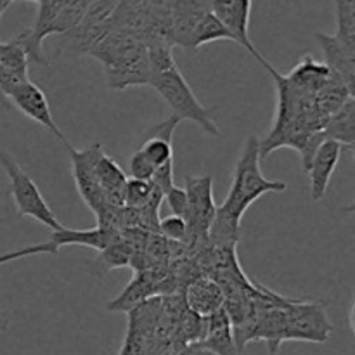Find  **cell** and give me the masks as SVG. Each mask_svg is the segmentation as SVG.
Instances as JSON below:
<instances>
[{"label":"cell","mask_w":355,"mask_h":355,"mask_svg":"<svg viewBox=\"0 0 355 355\" xmlns=\"http://www.w3.org/2000/svg\"><path fill=\"white\" fill-rule=\"evenodd\" d=\"M184 191L187 196L186 222L189 227L191 252H200L208 246V234L217 214V203L214 200V177H186Z\"/></svg>","instance_id":"obj_7"},{"label":"cell","mask_w":355,"mask_h":355,"mask_svg":"<svg viewBox=\"0 0 355 355\" xmlns=\"http://www.w3.org/2000/svg\"><path fill=\"white\" fill-rule=\"evenodd\" d=\"M343 151H345V148L340 142L324 139L312 155L309 168L305 172L309 173V179H311V198L314 201L322 200L324 194L328 193V186L331 182V177L335 173L336 165L340 163Z\"/></svg>","instance_id":"obj_13"},{"label":"cell","mask_w":355,"mask_h":355,"mask_svg":"<svg viewBox=\"0 0 355 355\" xmlns=\"http://www.w3.org/2000/svg\"><path fill=\"white\" fill-rule=\"evenodd\" d=\"M6 2L9 3V6H10V3H12V2H16V0H6ZM26 2H35V3H40L42 0H26Z\"/></svg>","instance_id":"obj_33"},{"label":"cell","mask_w":355,"mask_h":355,"mask_svg":"<svg viewBox=\"0 0 355 355\" xmlns=\"http://www.w3.org/2000/svg\"><path fill=\"white\" fill-rule=\"evenodd\" d=\"M87 55L101 62L113 90L149 85L148 40L125 28H110Z\"/></svg>","instance_id":"obj_3"},{"label":"cell","mask_w":355,"mask_h":355,"mask_svg":"<svg viewBox=\"0 0 355 355\" xmlns=\"http://www.w3.org/2000/svg\"><path fill=\"white\" fill-rule=\"evenodd\" d=\"M336 33L333 37L347 47L355 49V0H333Z\"/></svg>","instance_id":"obj_24"},{"label":"cell","mask_w":355,"mask_h":355,"mask_svg":"<svg viewBox=\"0 0 355 355\" xmlns=\"http://www.w3.org/2000/svg\"><path fill=\"white\" fill-rule=\"evenodd\" d=\"M319 47H321L322 55H324V64L328 66L329 71L335 76H338L350 94H355V49L347 47L342 42L336 40L333 35L315 33Z\"/></svg>","instance_id":"obj_15"},{"label":"cell","mask_w":355,"mask_h":355,"mask_svg":"<svg viewBox=\"0 0 355 355\" xmlns=\"http://www.w3.org/2000/svg\"><path fill=\"white\" fill-rule=\"evenodd\" d=\"M191 355H210V354L205 352V350L201 349H196V347H191Z\"/></svg>","instance_id":"obj_31"},{"label":"cell","mask_w":355,"mask_h":355,"mask_svg":"<svg viewBox=\"0 0 355 355\" xmlns=\"http://www.w3.org/2000/svg\"><path fill=\"white\" fill-rule=\"evenodd\" d=\"M69 159H71V175L75 179L76 191L80 198L85 201L87 207L94 211V215L101 214L110 205L104 200V194L94 177L92 165H90V153L89 148L75 149L71 144L68 146Z\"/></svg>","instance_id":"obj_14"},{"label":"cell","mask_w":355,"mask_h":355,"mask_svg":"<svg viewBox=\"0 0 355 355\" xmlns=\"http://www.w3.org/2000/svg\"><path fill=\"white\" fill-rule=\"evenodd\" d=\"M0 107H3V110H9V107H10L9 99H7V97L3 96L2 92H0Z\"/></svg>","instance_id":"obj_29"},{"label":"cell","mask_w":355,"mask_h":355,"mask_svg":"<svg viewBox=\"0 0 355 355\" xmlns=\"http://www.w3.org/2000/svg\"><path fill=\"white\" fill-rule=\"evenodd\" d=\"M0 165L6 170L9 177L10 196H12L14 205L19 215L31 217L37 222H40L45 227L52 231H59L62 227L61 222L54 215L52 208L45 201L44 194L38 189L37 182L24 172L19 166V163L6 151H0Z\"/></svg>","instance_id":"obj_6"},{"label":"cell","mask_w":355,"mask_h":355,"mask_svg":"<svg viewBox=\"0 0 355 355\" xmlns=\"http://www.w3.org/2000/svg\"><path fill=\"white\" fill-rule=\"evenodd\" d=\"M260 141L252 135L245 142L241 156L236 163L231 189L224 203L217 207L215 220L208 234V245L218 248L238 246L241 238V218L259 198L267 193H284L288 184L267 179L260 168Z\"/></svg>","instance_id":"obj_1"},{"label":"cell","mask_w":355,"mask_h":355,"mask_svg":"<svg viewBox=\"0 0 355 355\" xmlns=\"http://www.w3.org/2000/svg\"><path fill=\"white\" fill-rule=\"evenodd\" d=\"M114 6L116 0H97L71 31L59 37L61 38L59 52L68 51L80 55L89 54L90 49L110 31Z\"/></svg>","instance_id":"obj_8"},{"label":"cell","mask_w":355,"mask_h":355,"mask_svg":"<svg viewBox=\"0 0 355 355\" xmlns=\"http://www.w3.org/2000/svg\"><path fill=\"white\" fill-rule=\"evenodd\" d=\"M324 139L340 142L347 151H354L355 146V97H349L347 103L328 118L322 130Z\"/></svg>","instance_id":"obj_22"},{"label":"cell","mask_w":355,"mask_h":355,"mask_svg":"<svg viewBox=\"0 0 355 355\" xmlns=\"http://www.w3.org/2000/svg\"><path fill=\"white\" fill-rule=\"evenodd\" d=\"M96 2L97 0H42L33 26L16 37L26 51L30 62L51 66V59L44 52L45 38L52 35L61 37L71 31Z\"/></svg>","instance_id":"obj_4"},{"label":"cell","mask_w":355,"mask_h":355,"mask_svg":"<svg viewBox=\"0 0 355 355\" xmlns=\"http://www.w3.org/2000/svg\"><path fill=\"white\" fill-rule=\"evenodd\" d=\"M173 355H177V354H173Z\"/></svg>","instance_id":"obj_35"},{"label":"cell","mask_w":355,"mask_h":355,"mask_svg":"<svg viewBox=\"0 0 355 355\" xmlns=\"http://www.w3.org/2000/svg\"><path fill=\"white\" fill-rule=\"evenodd\" d=\"M182 297L186 307L201 318L215 314L218 309L224 307L225 302L224 291L217 281L205 274L196 276L184 286Z\"/></svg>","instance_id":"obj_17"},{"label":"cell","mask_w":355,"mask_h":355,"mask_svg":"<svg viewBox=\"0 0 355 355\" xmlns=\"http://www.w3.org/2000/svg\"><path fill=\"white\" fill-rule=\"evenodd\" d=\"M163 200H166V205L172 210V215H179L186 220L187 214V196L184 187L172 186L165 194H163Z\"/></svg>","instance_id":"obj_28"},{"label":"cell","mask_w":355,"mask_h":355,"mask_svg":"<svg viewBox=\"0 0 355 355\" xmlns=\"http://www.w3.org/2000/svg\"><path fill=\"white\" fill-rule=\"evenodd\" d=\"M205 336L196 349L205 350L210 355H243L241 350L236 345L234 333L229 315L225 314L224 307L218 309L215 314L208 315Z\"/></svg>","instance_id":"obj_19"},{"label":"cell","mask_w":355,"mask_h":355,"mask_svg":"<svg viewBox=\"0 0 355 355\" xmlns=\"http://www.w3.org/2000/svg\"><path fill=\"white\" fill-rule=\"evenodd\" d=\"M7 7H9V3H7L6 0H0V19H2L3 12H6V10H7Z\"/></svg>","instance_id":"obj_30"},{"label":"cell","mask_w":355,"mask_h":355,"mask_svg":"<svg viewBox=\"0 0 355 355\" xmlns=\"http://www.w3.org/2000/svg\"><path fill=\"white\" fill-rule=\"evenodd\" d=\"M7 99H9L10 106H16L24 116L37 121V123L42 125L45 130H49L52 135H55L62 144L69 146L68 139L64 137L61 128H59L58 123L54 121L47 96H45V92L37 85V83L31 82V80L21 83L19 87H16V89L7 96Z\"/></svg>","instance_id":"obj_11"},{"label":"cell","mask_w":355,"mask_h":355,"mask_svg":"<svg viewBox=\"0 0 355 355\" xmlns=\"http://www.w3.org/2000/svg\"><path fill=\"white\" fill-rule=\"evenodd\" d=\"M333 331V326L324 309L315 302L291 300L288 307L284 342H311L326 343Z\"/></svg>","instance_id":"obj_9"},{"label":"cell","mask_w":355,"mask_h":355,"mask_svg":"<svg viewBox=\"0 0 355 355\" xmlns=\"http://www.w3.org/2000/svg\"><path fill=\"white\" fill-rule=\"evenodd\" d=\"M253 0H210V9L218 23L227 31L231 42H236L250 52L262 66L267 64L266 58L257 51L250 38V16Z\"/></svg>","instance_id":"obj_10"},{"label":"cell","mask_w":355,"mask_h":355,"mask_svg":"<svg viewBox=\"0 0 355 355\" xmlns=\"http://www.w3.org/2000/svg\"><path fill=\"white\" fill-rule=\"evenodd\" d=\"M134 255H137L134 246L130 245V241H128L120 231V238H118L116 241L111 243L110 246H106L103 252H99V257H97L94 267H96V269L101 272V276H103V274L110 272V270L113 269L130 267V262L132 259H134Z\"/></svg>","instance_id":"obj_23"},{"label":"cell","mask_w":355,"mask_h":355,"mask_svg":"<svg viewBox=\"0 0 355 355\" xmlns=\"http://www.w3.org/2000/svg\"><path fill=\"white\" fill-rule=\"evenodd\" d=\"M28 59L26 51L16 37L10 42H0V92L9 96L16 87L28 82Z\"/></svg>","instance_id":"obj_16"},{"label":"cell","mask_w":355,"mask_h":355,"mask_svg":"<svg viewBox=\"0 0 355 355\" xmlns=\"http://www.w3.org/2000/svg\"><path fill=\"white\" fill-rule=\"evenodd\" d=\"M177 355H191V349H186V350H182V352H179Z\"/></svg>","instance_id":"obj_34"},{"label":"cell","mask_w":355,"mask_h":355,"mask_svg":"<svg viewBox=\"0 0 355 355\" xmlns=\"http://www.w3.org/2000/svg\"><path fill=\"white\" fill-rule=\"evenodd\" d=\"M7 326H9V322H7V319L3 318L2 314H0V331H3V329H6Z\"/></svg>","instance_id":"obj_32"},{"label":"cell","mask_w":355,"mask_h":355,"mask_svg":"<svg viewBox=\"0 0 355 355\" xmlns=\"http://www.w3.org/2000/svg\"><path fill=\"white\" fill-rule=\"evenodd\" d=\"M90 153V165L94 177L104 194V200L110 207H123V189L127 184V175L114 159L104 153L99 142L87 146Z\"/></svg>","instance_id":"obj_12"},{"label":"cell","mask_w":355,"mask_h":355,"mask_svg":"<svg viewBox=\"0 0 355 355\" xmlns=\"http://www.w3.org/2000/svg\"><path fill=\"white\" fill-rule=\"evenodd\" d=\"M158 193H162V191L156 189L155 184L149 182V180L127 179L123 189V207L134 208V210L144 208Z\"/></svg>","instance_id":"obj_25"},{"label":"cell","mask_w":355,"mask_h":355,"mask_svg":"<svg viewBox=\"0 0 355 355\" xmlns=\"http://www.w3.org/2000/svg\"><path fill=\"white\" fill-rule=\"evenodd\" d=\"M172 14V47L196 52L203 45L231 40L210 9V0H170Z\"/></svg>","instance_id":"obj_5"},{"label":"cell","mask_w":355,"mask_h":355,"mask_svg":"<svg viewBox=\"0 0 355 355\" xmlns=\"http://www.w3.org/2000/svg\"><path fill=\"white\" fill-rule=\"evenodd\" d=\"M118 238H120V231H113V229L97 227V225L94 229H69L62 225L59 231L52 232V238L49 241L58 250H61L62 246L80 245L103 252Z\"/></svg>","instance_id":"obj_20"},{"label":"cell","mask_w":355,"mask_h":355,"mask_svg":"<svg viewBox=\"0 0 355 355\" xmlns=\"http://www.w3.org/2000/svg\"><path fill=\"white\" fill-rule=\"evenodd\" d=\"M179 125V118H175L172 114L170 118H166L162 125L153 130L151 137H148L144 141V144L137 149L141 153L142 158L149 163V166L153 168V172L159 168H165V166H173V132L175 127ZM155 175V173H153Z\"/></svg>","instance_id":"obj_18"},{"label":"cell","mask_w":355,"mask_h":355,"mask_svg":"<svg viewBox=\"0 0 355 355\" xmlns=\"http://www.w3.org/2000/svg\"><path fill=\"white\" fill-rule=\"evenodd\" d=\"M148 55L149 87L165 99L173 116L179 118V121H193L203 132L218 137L220 130L214 120V111L205 107L194 96L177 66L172 45L163 38H151L148 40Z\"/></svg>","instance_id":"obj_2"},{"label":"cell","mask_w":355,"mask_h":355,"mask_svg":"<svg viewBox=\"0 0 355 355\" xmlns=\"http://www.w3.org/2000/svg\"><path fill=\"white\" fill-rule=\"evenodd\" d=\"M158 234L170 243L189 245V227H187V222L179 215H168L165 218H159Z\"/></svg>","instance_id":"obj_26"},{"label":"cell","mask_w":355,"mask_h":355,"mask_svg":"<svg viewBox=\"0 0 355 355\" xmlns=\"http://www.w3.org/2000/svg\"><path fill=\"white\" fill-rule=\"evenodd\" d=\"M58 252L59 250L55 248L51 241L38 243V245L26 246V248H21V250H14V252L0 253V266L14 262V260L24 259V257H31V255H44V253H47V255H58Z\"/></svg>","instance_id":"obj_27"},{"label":"cell","mask_w":355,"mask_h":355,"mask_svg":"<svg viewBox=\"0 0 355 355\" xmlns=\"http://www.w3.org/2000/svg\"><path fill=\"white\" fill-rule=\"evenodd\" d=\"M333 73L329 71L328 66L321 61H315L312 55H305L298 61V64L291 69L286 76L288 82L300 89L302 92L314 96L328 83Z\"/></svg>","instance_id":"obj_21"}]
</instances>
